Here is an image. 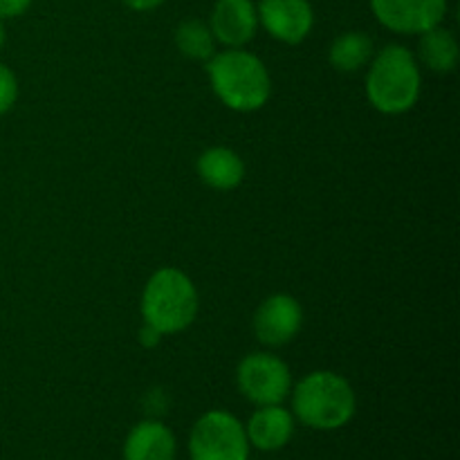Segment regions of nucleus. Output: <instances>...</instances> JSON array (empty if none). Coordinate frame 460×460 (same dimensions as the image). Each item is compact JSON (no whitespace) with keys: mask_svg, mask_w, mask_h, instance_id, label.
<instances>
[{"mask_svg":"<svg viewBox=\"0 0 460 460\" xmlns=\"http://www.w3.org/2000/svg\"><path fill=\"white\" fill-rule=\"evenodd\" d=\"M216 97L236 112H254L268 103L272 79L256 54L243 48H227L207 61Z\"/></svg>","mask_w":460,"mask_h":460,"instance_id":"obj_1","label":"nucleus"},{"mask_svg":"<svg viewBox=\"0 0 460 460\" xmlns=\"http://www.w3.org/2000/svg\"><path fill=\"white\" fill-rule=\"evenodd\" d=\"M420 66L404 45H386L373 54L367 75V97L385 115L411 111L420 97Z\"/></svg>","mask_w":460,"mask_h":460,"instance_id":"obj_2","label":"nucleus"},{"mask_svg":"<svg viewBox=\"0 0 460 460\" xmlns=\"http://www.w3.org/2000/svg\"><path fill=\"white\" fill-rule=\"evenodd\" d=\"M355 409L358 398L353 386L340 373H308L292 391V411L310 429H340L353 420Z\"/></svg>","mask_w":460,"mask_h":460,"instance_id":"obj_3","label":"nucleus"},{"mask_svg":"<svg viewBox=\"0 0 460 460\" xmlns=\"http://www.w3.org/2000/svg\"><path fill=\"white\" fill-rule=\"evenodd\" d=\"M198 290L178 268H162L142 292V317L162 335H175L193 323L198 314Z\"/></svg>","mask_w":460,"mask_h":460,"instance_id":"obj_4","label":"nucleus"},{"mask_svg":"<svg viewBox=\"0 0 460 460\" xmlns=\"http://www.w3.org/2000/svg\"><path fill=\"white\" fill-rule=\"evenodd\" d=\"M191 460H247L250 440L245 425L227 411H207L198 418L189 436Z\"/></svg>","mask_w":460,"mask_h":460,"instance_id":"obj_5","label":"nucleus"},{"mask_svg":"<svg viewBox=\"0 0 460 460\" xmlns=\"http://www.w3.org/2000/svg\"><path fill=\"white\" fill-rule=\"evenodd\" d=\"M238 391L256 407L281 404L292 391L288 364L272 353H252L236 368Z\"/></svg>","mask_w":460,"mask_h":460,"instance_id":"obj_6","label":"nucleus"},{"mask_svg":"<svg viewBox=\"0 0 460 460\" xmlns=\"http://www.w3.org/2000/svg\"><path fill=\"white\" fill-rule=\"evenodd\" d=\"M377 21L395 34H422L443 25L447 0H371Z\"/></svg>","mask_w":460,"mask_h":460,"instance_id":"obj_7","label":"nucleus"},{"mask_svg":"<svg viewBox=\"0 0 460 460\" xmlns=\"http://www.w3.org/2000/svg\"><path fill=\"white\" fill-rule=\"evenodd\" d=\"M304 323V310L292 295L279 292L268 296L259 305L254 314V335L265 346H286L290 344L301 331Z\"/></svg>","mask_w":460,"mask_h":460,"instance_id":"obj_8","label":"nucleus"},{"mask_svg":"<svg viewBox=\"0 0 460 460\" xmlns=\"http://www.w3.org/2000/svg\"><path fill=\"white\" fill-rule=\"evenodd\" d=\"M259 25L265 27L272 39L296 45L308 39L314 25V12L310 0H261Z\"/></svg>","mask_w":460,"mask_h":460,"instance_id":"obj_9","label":"nucleus"},{"mask_svg":"<svg viewBox=\"0 0 460 460\" xmlns=\"http://www.w3.org/2000/svg\"><path fill=\"white\" fill-rule=\"evenodd\" d=\"M209 30L225 48H245L259 30V13L252 0H218L209 18Z\"/></svg>","mask_w":460,"mask_h":460,"instance_id":"obj_10","label":"nucleus"},{"mask_svg":"<svg viewBox=\"0 0 460 460\" xmlns=\"http://www.w3.org/2000/svg\"><path fill=\"white\" fill-rule=\"evenodd\" d=\"M245 434L250 445L261 452H279L295 434V416L281 404H265L252 413Z\"/></svg>","mask_w":460,"mask_h":460,"instance_id":"obj_11","label":"nucleus"},{"mask_svg":"<svg viewBox=\"0 0 460 460\" xmlns=\"http://www.w3.org/2000/svg\"><path fill=\"white\" fill-rule=\"evenodd\" d=\"M175 436L164 422L142 420L128 431L124 460H173Z\"/></svg>","mask_w":460,"mask_h":460,"instance_id":"obj_12","label":"nucleus"},{"mask_svg":"<svg viewBox=\"0 0 460 460\" xmlns=\"http://www.w3.org/2000/svg\"><path fill=\"white\" fill-rule=\"evenodd\" d=\"M198 175L216 191H232L245 178V164L232 148L211 146L198 157Z\"/></svg>","mask_w":460,"mask_h":460,"instance_id":"obj_13","label":"nucleus"},{"mask_svg":"<svg viewBox=\"0 0 460 460\" xmlns=\"http://www.w3.org/2000/svg\"><path fill=\"white\" fill-rule=\"evenodd\" d=\"M458 40L447 27L436 25L431 30L422 31L420 43H418V58L425 67L438 75H447L458 66Z\"/></svg>","mask_w":460,"mask_h":460,"instance_id":"obj_14","label":"nucleus"},{"mask_svg":"<svg viewBox=\"0 0 460 460\" xmlns=\"http://www.w3.org/2000/svg\"><path fill=\"white\" fill-rule=\"evenodd\" d=\"M376 48H373V39L364 31H344L332 40L331 49H328V61L335 70L340 72H358L367 63H371Z\"/></svg>","mask_w":460,"mask_h":460,"instance_id":"obj_15","label":"nucleus"},{"mask_svg":"<svg viewBox=\"0 0 460 460\" xmlns=\"http://www.w3.org/2000/svg\"><path fill=\"white\" fill-rule=\"evenodd\" d=\"M175 45L180 52L193 61H209L216 54V39L209 25L198 18H187L175 30Z\"/></svg>","mask_w":460,"mask_h":460,"instance_id":"obj_16","label":"nucleus"},{"mask_svg":"<svg viewBox=\"0 0 460 460\" xmlns=\"http://www.w3.org/2000/svg\"><path fill=\"white\" fill-rule=\"evenodd\" d=\"M18 99V79L4 63H0V115H7Z\"/></svg>","mask_w":460,"mask_h":460,"instance_id":"obj_17","label":"nucleus"},{"mask_svg":"<svg viewBox=\"0 0 460 460\" xmlns=\"http://www.w3.org/2000/svg\"><path fill=\"white\" fill-rule=\"evenodd\" d=\"M31 0H0V21L4 18H16L30 9Z\"/></svg>","mask_w":460,"mask_h":460,"instance_id":"obj_18","label":"nucleus"},{"mask_svg":"<svg viewBox=\"0 0 460 460\" xmlns=\"http://www.w3.org/2000/svg\"><path fill=\"white\" fill-rule=\"evenodd\" d=\"M162 337H164V335H162V332L157 331V328H153L151 323L144 322L142 328H139V337H137V340H139V344L144 346V349H155V346L162 341Z\"/></svg>","mask_w":460,"mask_h":460,"instance_id":"obj_19","label":"nucleus"},{"mask_svg":"<svg viewBox=\"0 0 460 460\" xmlns=\"http://www.w3.org/2000/svg\"><path fill=\"white\" fill-rule=\"evenodd\" d=\"M164 0H124V4L133 12H151V9H157Z\"/></svg>","mask_w":460,"mask_h":460,"instance_id":"obj_20","label":"nucleus"},{"mask_svg":"<svg viewBox=\"0 0 460 460\" xmlns=\"http://www.w3.org/2000/svg\"><path fill=\"white\" fill-rule=\"evenodd\" d=\"M4 40H7V34H4V25L3 21H0V49L4 48Z\"/></svg>","mask_w":460,"mask_h":460,"instance_id":"obj_21","label":"nucleus"}]
</instances>
